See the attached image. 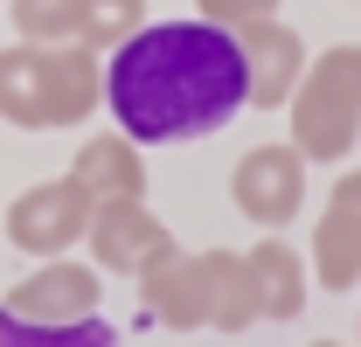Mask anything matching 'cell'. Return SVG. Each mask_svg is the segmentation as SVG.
<instances>
[{
  "label": "cell",
  "mask_w": 361,
  "mask_h": 347,
  "mask_svg": "<svg viewBox=\"0 0 361 347\" xmlns=\"http://www.w3.org/2000/svg\"><path fill=\"white\" fill-rule=\"evenodd\" d=\"M0 305H7L14 319H35V327H70V319H90V312L104 305V278H97V264L42 257Z\"/></svg>",
  "instance_id": "6"
},
{
  "label": "cell",
  "mask_w": 361,
  "mask_h": 347,
  "mask_svg": "<svg viewBox=\"0 0 361 347\" xmlns=\"http://www.w3.org/2000/svg\"><path fill=\"white\" fill-rule=\"evenodd\" d=\"M104 97V56L84 42H7L0 49V118L21 132H70Z\"/></svg>",
  "instance_id": "2"
},
{
  "label": "cell",
  "mask_w": 361,
  "mask_h": 347,
  "mask_svg": "<svg viewBox=\"0 0 361 347\" xmlns=\"http://www.w3.org/2000/svg\"><path fill=\"white\" fill-rule=\"evenodd\" d=\"M139 312L167 334H195L209 327V278H202V250L167 243L160 257L139 264Z\"/></svg>",
  "instance_id": "7"
},
{
  "label": "cell",
  "mask_w": 361,
  "mask_h": 347,
  "mask_svg": "<svg viewBox=\"0 0 361 347\" xmlns=\"http://www.w3.org/2000/svg\"><path fill=\"white\" fill-rule=\"evenodd\" d=\"M0 14L21 42H84V0H7Z\"/></svg>",
  "instance_id": "13"
},
{
  "label": "cell",
  "mask_w": 361,
  "mask_h": 347,
  "mask_svg": "<svg viewBox=\"0 0 361 347\" xmlns=\"http://www.w3.org/2000/svg\"><path fill=\"white\" fill-rule=\"evenodd\" d=\"M202 278H209V327H216V334H243V327L264 319L243 250H202Z\"/></svg>",
  "instance_id": "12"
},
{
  "label": "cell",
  "mask_w": 361,
  "mask_h": 347,
  "mask_svg": "<svg viewBox=\"0 0 361 347\" xmlns=\"http://www.w3.org/2000/svg\"><path fill=\"white\" fill-rule=\"evenodd\" d=\"M0 347H118V334L90 312V319H70V327H35V319H14L0 305Z\"/></svg>",
  "instance_id": "14"
},
{
  "label": "cell",
  "mask_w": 361,
  "mask_h": 347,
  "mask_svg": "<svg viewBox=\"0 0 361 347\" xmlns=\"http://www.w3.org/2000/svg\"><path fill=\"white\" fill-rule=\"evenodd\" d=\"M326 209H334V216H348V222L361 229V167H348L334 188H326Z\"/></svg>",
  "instance_id": "17"
},
{
  "label": "cell",
  "mask_w": 361,
  "mask_h": 347,
  "mask_svg": "<svg viewBox=\"0 0 361 347\" xmlns=\"http://www.w3.org/2000/svg\"><path fill=\"white\" fill-rule=\"evenodd\" d=\"M104 104L126 139L139 146H174L223 132L250 104L243 42L216 21H146L133 42L104 56Z\"/></svg>",
  "instance_id": "1"
},
{
  "label": "cell",
  "mask_w": 361,
  "mask_h": 347,
  "mask_svg": "<svg viewBox=\"0 0 361 347\" xmlns=\"http://www.w3.org/2000/svg\"><path fill=\"white\" fill-rule=\"evenodd\" d=\"M236 42H243V77H250V104L257 111H285L292 104V90H299V77H306V35L292 28V21H278V14H264V21H250V28H236Z\"/></svg>",
  "instance_id": "8"
},
{
  "label": "cell",
  "mask_w": 361,
  "mask_h": 347,
  "mask_svg": "<svg viewBox=\"0 0 361 347\" xmlns=\"http://www.w3.org/2000/svg\"><path fill=\"white\" fill-rule=\"evenodd\" d=\"M84 229H90V195L70 174L35 181L7 202V243L21 257H63L70 243H84Z\"/></svg>",
  "instance_id": "4"
},
{
  "label": "cell",
  "mask_w": 361,
  "mask_h": 347,
  "mask_svg": "<svg viewBox=\"0 0 361 347\" xmlns=\"http://www.w3.org/2000/svg\"><path fill=\"white\" fill-rule=\"evenodd\" d=\"M313 347H341V341H313Z\"/></svg>",
  "instance_id": "18"
},
{
  "label": "cell",
  "mask_w": 361,
  "mask_h": 347,
  "mask_svg": "<svg viewBox=\"0 0 361 347\" xmlns=\"http://www.w3.org/2000/svg\"><path fill=\"white\" fill-rule=\"evenodd\" d=\"M146 21H153V7H146V0H84V49L111 56L118 42H133Z\"/></svg>",
  "instance_id": "15"
},
{
  "label": "cell",
  "mask_w": 361,
  "mask_h": 347,
  "mask_svg": "<svg viewBox=\"0 0 361 347\" xmlns=\"http://www.w3.org/2000/svg\"><path fill=\"white\" fill-rule=\"evenodd\" d=\"M250 257V285H257V312L264 319H299L306 299H313V271H306V250H292L285 236H264Z\"/></svg>",
  "instance_id": "11"
},
{
  "label": "cell",
  "mask_w": 361,
  "mask_h": 347,
  "mask_svg": "<svg viewBox=\"0 0 361 347\" xmlns=\"http://www.w3.org/2000/svg\"><path fill=\"white\" fill-rule=\"evenodd\" d=\"M195 14L216 21V28H250V21L278 14V0H195Z\"/></svg>",
  "instance_id": "16"
},
{
  "label": "cell",
  "mask_w": 361,
  "mask_h": 347,
  "mask_svg": "<svg viewBox=\"0 0 361 347\" xmlns=\"http://www.w3.org/2000/svg\"><path fill=\"white\" fill-rule=\"evenodd\" d=\"M229 202H236V216L257 222V229H285V222L306 209V160H299V146L285 139V146H250L236 174H229Z\"/></svg>",
  "instance_id": "5"
},
{
  "label": "cell",
  "mask_w": 361,
  "mask_h": 347,
  "mask_svg": "<svg viewBox=\"0 0 361 347\" xmlns=\"http://www.w3.org/2000/svg\"><path fill=\"white\" fill-rule=\"evenodd\" d=\"M84 243H90V257H97V271H126V278H139V264L160 257L174 236H167V222L146 209V195H118V202H90Z\"/></svg>",
  "instance_id": "9"
},
{
  "label": "cell",
  "mask_w": 361,
  "mask_h": 347,
  "mask_svg": "<svg viewBox=\"0 0 361 347\" xmlns=\"http://www.w3.org/2000/svg\"><path fill=\"white\" fill-rule=\"evenodd\" d=\"M285 118H292V146L306 167H341L361 146V42L319 49L285 104Z\"/></svg>",
  "instance_id": "3"
},
{
  "label": "cell",
  "mask_w": 361,
  "mask_h": 347,
  "mask_svg": "<svg viewBox=\"0 0 361 347\" xmlns=\"http://www.w3.org/2000/svg\"><path fill=\"white\" fill-rule=\"evenodd\" d=\"M0 7H7V0H0Z\"/></svg>",
  "instance_id": "19"
},
{
  "label": "cell",
  "mask_w": 361,
  "mask_h": 347,
  "mask_svg": "<svg viewBox=\"0 0 361 347\" xmlns=\"http://www.w3.org/2000/svg\"><path fill=\"white\" fill-rule=\"evenodd\" d=\"M70 181L90 202H118V195H146V153L126 132H90L70 160Z\"/></svg>",
  "instance_id": "10"
}]
</instances>
